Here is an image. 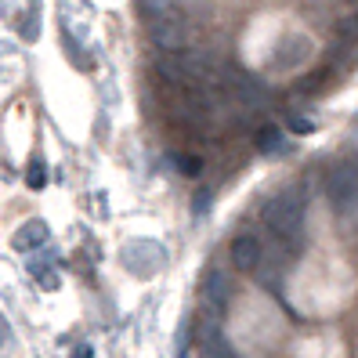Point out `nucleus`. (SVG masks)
I'll return each instance as SVG.
<instances>
[{
    "instance_id": "7",
    "label": "nucleus",
    "mask_w": 358,
    "mask_h": 358,
    "mask_svg": "<svg viewBox=\"0 0 358 358\" xmlns=\"http://www.w3.org/2000/svg\"><path fill=\"white\" fill-rule=\"evenodd\" d=\"M224 293H228V282H224V275H217V271H206L203 297H206V301H214V304H224Z\"/></svg>"
},
{
    "instance_id": "10",
    "label": "nucleus",
    "mask_w": 358,
    "mask_h": 358,
    "mask_svg": "<svg viewBox=\"0 0 358 358\" xmlns=\"http://www.w3.org/2000/svg\"><path fill=\"white\" fill-rule=\"evenodd\" d=\"M289 131H293V134H311L315 123H311L308 116H289Z\"/></svg>"
},
{
    "instance_id": "9",
    "label": "nucleus",
    "mask_w": 358,
    "mask_h": 358,
    "mask_svg": "<svg viewBox=\"0 0 358 358\" xmlns=\"http://www.w3.org/2000/svg\"><path fill=\"white\" fill-rule=\"evenodd\" d=\"M329 76H333L329 69H319V73H311L308 80H301V91H304V94H319V91L326 87V83H329Z\"/></svg>"
},
{
    "instance_id": "8",
    "label": "nucleus",
    "mask_w": 358,
    "mask_h": 358,
    "mask_svg": "<svg viewBox=\"0 0 358 358\" xmlns=\"http://www.w3.org/2000/svg\"><path fill=\"white\" fill-rule=\"evenodd\" d=\"M171 163L178 166V174H185V178L203 174V159H199V156H192V152H174V156H171Z\"/></svg>"
},
{
    "instance_id": "4",
    "label": "nucleus",
    "mask_w": 358,
    "mask_h": 358,
    "mask_svg": "<svg viewBox=\"0 0 358 358\" xmlns=\"http://www.w3.org/2000/svg\"><path fill=\"white\" fill-rule=\"evenodd\" d=\"M264 261V246L254 231H239L236 239H231V264L239 271H257Z\"/></svg>"
},
{
    "instance_id": "1",
    "label": "nucleus",
    "mask_w": 358,
    "mask_h": 358,
    "mask_svg": "<svg viewBox=\"0 0 358 358\" xmlns=\"http://www.w3.org/2000/svg\"><path fill=\"white\" fill-rule=\"evenodd\" d=\"M264 224L275 231V239L286 243L289 254H293V246H297L301 236H304V203L297 196H289V192L271 196L264 203Z\"/></svg>"
},
{
    "instance_id": "6",
    "label": "nucleus",
    "mask_w": 358,
    "mask_h": 358,
    "mask_svg": "<svg viewBox=\"0 0 358 358\" xmlns=\"http://www.w3.org/2000/svg\"><path fill=\"white\" fill-rule=\"evenodd\" d=\"M254 141H257V152H268V156L271 152H282V145H286V138H282L279 127H261Z\"/></svg>"
},
{
    "instance_id": "3",
    "label": "nucleus",
    "mask_w": 358,
    "mask_h": 358,
    "mask_svg": "<svg viewBox=\"0 0 358 358\" xmlns=\"http://www.w3.org/2000/svg\"><path fill=\"white\" fill-rule=\"evenodd\" d=\"M326 192H329L336 210H344V214L355 210L358 206V163H336L329 171Z\"/></svg>"
},
{
    "instance_id": "2",
    "label": "nucleus",
    "mask_w": 358,
    "mask_h": 358,
    "mask_svg": "<svg viewBox=\"0 0 358 358\" xmlns=\"http://www.w3.org/2000/svg\"><path fill=\"white\" fill-rule=\"evenodd\" d=\"M145 26H149V40L152 48L159 51H181L185 40H188V29H185V18L178 11H159V15H149L145 18Z\"/></svg>"
},
{
    "instance_id": "5",
    "label": "nucleus",
    "mask_w": 358,
    "mask_h": 358,
    "mask_svg": "<svg viewBox=\"0 0 358 358\" xmlns=\"http://www.w3.org/2000/svg\"><path fill=\"white\" fill-rule=\"evenodd\" d=\"M308 51H311V40L301 36V33H293V36L282 40V51L275 55V66H279V69H297L301 62L308 58Z\"/></svg>"
}]
</instances>
